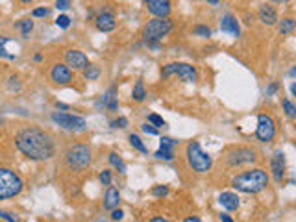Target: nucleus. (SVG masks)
Masks as SVG:
<instances>
[{
  "instance_id": "1",
  "label": "nucleus",
  "mask_w": 296,
  "mask_h": 222,
  "mask_svg": "<svg viewBox=\"0 0 296 222\" xmlns=\"http://www.w3.org/2000/svg\"><path fill=\"white\" fill-rule=\"evenodd\" d=\"M15 146L19 152L32 161H48L56 154L54 137L39 126H24L15 135Z\"/></svg>"
},
{
  "instance_id": "2",
  "label": "nucleus",
  "mask_w": 296,
  "mask_h": 222,
  "mask_svg": "<svg viewBox=\"0 0 296 222\" xmlns=\"http://www.w3.org/2000/svg\"><path fill=\"white\" fill-rule=\"evenodd\" d=\"M270 182L268 178V172L261 167H256V169H250V171L239 172L232 178V187L239 193L245 194H257L265 191Z\"/></svg>"
},
{
  "instance_id": "3",
  "label": "nucleus",
  "mask_w": 296,
  "mask_h": 222,
  "mask_svg": "<svg viewBox=\"0 0 296 222\" xmlns=\"http://www.w3.org/2000/svg\"><path fill=\"white\" fill-rule=\"evenodd\" d=\"M185 160H187L189 169L196 174H205L213 167V158L202 150L198 141H191L185 146Z\"/></svg>"
},
{
  "instance_id": "4",
  "label": "nucleus",
  "mask_w": 296,
  "mask_h": 222,
  "mask_svg": "<svg viewBox=\"0 0 296 222\" xmlns=\"http://www.w3.org/2000/svg\"><path fill=\"white\" fill-rule=\"evenodd\" d=\"M93 161V152L89 144H84V142H76L65 152V163L70 171L74 172H82L86 171L87 167L91 165Z\"/></svg>"
},
{
  "instance_id": "5",
  "label": "nucleus",
  "mask_w": 296,
  "mask_h": 222,
  "mask_svg": "<svg viewBox=\"0 0 296 222\" xmlns=\"http://www.w3.org/2000/svg\"><path fill=\"white\" fill-rule=\"evenodd\" d=\"M24 182L17 172L8 169V167H0V200L15 198L23 193Z\"/></svg>"
},
{
  "instance_id": "6",
  "label": "nucleus",
  "mask_w": 296,
  "mask_h": 222,
  "mask_svg": "<svg viewBox=\"0 0 296 222\" xmlns=\"http://www.w3.org/2000/svg\"><path fill=\"white\" fill-rule=\"evenodd\" d=\"M172 30H174V21L169 17L165 19H150L146 24H144V28H142V41L144 43H160L163 37L171 34Z\"/></svg>"
},
{
  "instance_id": "7",
  "label": "nucleus",
  "mask_w": 296,
  "mask_h": 222,
  "mask_svg": "<svg viewBox=\"0 0 296 222\" xmlns=\"http://www.w3.org/2000/svg\"><path fill=\"white\" fill-rule=\"evenodd\" d=\"M257 161V152L250 146H234L224 154V163L230 169L243 165H252Z\"/></svg>"
},
{
  "instance_id": "8",
  "label": "nucleus",
  "mask_w": 296,
  "mask_h": 222,
  "mask_svg": "<svg viewBox=\"0 0 296 222\" xmlns=\"http://www.w3.org/2000/svg\"><path fill=\"white\" fill-rule=\"evenodd\" d=\"M172 74H176L178 78L185 84H196L198 82V70L196 67H193L191 63H182V61H174V63H169L163 67L161 70V76L163 78H171Z\"/></svg>"
},
{
  "instance_id": "9",
  "label": "nucleus",
  "mask_w": 296,
  "mask_h": 222,
  "mask_svg": "<svg viewBox=\"0 0 296 222\" xmlns=\"http://www.w3.org/2000/svg\"><path fill=\"white\" fill-rule=\"evenodd\" d=\"M50 119L54 124L67 131H84L87 128V122L80 115H70L67 111H54L50 115Z\"/></svg>"
},
{
  "instance_id": "10",
  "label": "nucleus",
  "mask_w": 296,
  "mask_h": 222,
  "mask_svg": "<svg viewBox=\"0 0 296 222\" xmlns=\"http://www.w3.org/2000/svg\"><path fill=\"white\" fill-rule=\"evenodd\" d=\"M276 137V122L268 113L257 115V128H256V139L261 142H270Z\"/></svg>"
},
{
  "instance_id": "11",
  "label": "nucleus",
  "mask_w": 296,
  "mask_h": 222,
  "mask_svg": "<svg viewBox=\"0 0 296 222\" xmlns=\"http://www.w3.org/2000/svg\"><path fill=\"white\" fill-rule=\"evenodd\" d=\"M48 78L54 86H70L74 80V70H70L65 63H54L50 67Z\"/></svg>"
},
{
  "instance_id": "12",
  "label": "nucleus",
  "mask_w": 296,
  "mask_h": 222,
  "mask_svg": "<svg viewBox=\"0 0 296 222\" xmlns=\"http://www.w3.org/2000/svg\"><path fill=\"white\" fill-rule=\"evenodd\" d=\"M63 57H65V65H67L70 70H74V72H80V70L84 72V68L89 65V57H87L82 50H76V48L65 50Z\"/></svg>"
},
{
  "instance_id": "13",
  "label": "nucleus",
  "mask_w": 296,
  "mask_h": 222,
  "mask_svg": "<svg viewBox=\"0 0 296 222\" xmlns=\"http://www.w3.org/2000/svg\"><path fill=\"white\" fill-rule=\"evenodd\" d=\"M270 172L276 183H281L285 180V154L281 150H276L270 158Z\"/></svg>"
},
{
  "instance_id": "14",
  "label": "nucleus",
  "mask_w": 296,
  "mask_h": 222,
  "mask_svg": "<svg viewBox=\"0 0 296 222\" xmlns=\"http://www.w3.org/2000/svg\"><path fill=\"white\" fill-rule=\"evenodd\" d=\"M146 12L150 13L152 17L165 19V17H169L172 12V2L171 0H150L146 4Z\"/></svg>"
},
{
  "instance_id": "15",
  "label": "nucleus",
  "mask_w": 296,
  "mask_h": 222,
  "mask_svg": "<svg viewBox=\"0 0 296 222\" xmlns=\"http://www.w3.org/2000/svg\"><path fill=\"white\" fill-rule=\"evenodd\" d=\"M95 24H97V30L108 34V32H113L117 28V19H115V15L109 10H102L97 15V19H95Z\"/></svg>"
},
{
  "instance_id": "16",
  "label": "nucleus",
  "mask_w": 296,
  "mask_h": 222,
  "mask_svg": "<svg viewBox=\"0 0 296 222\" xmlns=\"http://www.w3.org/2000/svg\"><path fill=\"white\" fill-rule=\"evenodd\" d=\"M257 19H259V23L265 24V26H276L278 24V12H276V8L272 4H263L259 8V12H257Z\"/></svg>"
},
{
  "instance_id": "17",
  "label": "nucleus",
  "mask_w": 296,
  "mask_h": 222,
  "mask_svg": "<svg viewBox=\"0 0 296 222\" xmlns=\"http://www.w3.org/2000/svg\"><path fill=\"white\" fill-rule=\"evenodd\" d=\"M220 30H222V32H226V34H232L234 37H239V35H241V24H239V21H237V17H235V15H232V13L222 15Z\"/></svg>"
},
{
  "instance_id": "18",
  "label": "nucleus",
  "mask_w": 296,
  "mask_h": 222,
  "mask_svg": "<svg viewBox=\"0 0 296 222\" xmlns=\"http://www.w3.org/2000/svg\"><path fill=\"white\" fill-rule=\"evenodd\" d=\"M120 204V191L113 185H109L104 193V209H115Z\"/></svg>"
},
{
  "instance_id": "19",
  "label": "nucleus",
  "mask_w": 296,
  "mask_h": 222,
  "mask_svg": "<svg viewBox=\"0 0 296 222\" xmlns=\"http://www.w3.org/2000/svg\"><path fill=\"white\" fill-rule=\"evenodd\" d=\"M218 204H220L226 211H235V209H239L241 200L235 193H222L220 196H218Z\"/></svg>"
},
{
  "instance_id": "20",
  "label": "nucleus",
  "mask_w": 296,
  "mask_h": 222,
  "mask_svg": "<svg viewBox=\"0 0 296 222\" xmlns=\"http://www.w3.org/2000/svg\"><path fill=\"white\" fill-rule=\"evenodd\" d=\"M296 28V21L292 17H283L281 21H278V30L281 35H290Z\"/></svg>"
},
{
  "instance_id": "21",
  "label": "nucleus",
  "mask_w": 296,
  "mask_h": 222,
  "mask_svg": "<svg viewBox=\"0 0 296 222\" xmlns=\"http://www.w3.org/2000/svg\"><path fill=\"white\" fill-rule=\"evenodd\" d=\"M144 98H146V89H144V82L142 80H137L133 89H131V100L133 102H144Z\"/></svg>"
},
{
  "instance_id": "22",
  "label": "nucleus",
  "mask_w": 296,
  "mask_h": 222,
  "mask_svg": "<svg viewBox=\"0 0 296 222\" xmlns=\"http://www.w3.org/2000/svg\"><path fill=\"white\" fill-rule=\"evenodd\" d=\"M34 21L32 19H23V21H19V23H15V28L21 30V35L23 37H28L32 32H34Z\"/></svg>"
},
{
  "instance_id": "23",
  "label": "nucleus",
  "mask_w": 296,
  "mask_h": 222,
  "mask_svg": "<svg viewBox=\"0 0 296 222\" xmlns=\"http://www.w3.org/2000/svg\"><path fill=\"white\" fill-rule=\"evenodd\" d=\"M100 74H102V68L98 67V65H91V63H89V65L84 68V76H86V80H89V82L98 80Z\"/></svg>"
},
{
  "instance_id": "24",
  "label": "nucleus",
  "mask_w": 296,
  "mask_h": 222,
  "mask_svg": "<svg viewBox=\"0 0 296 222\" xmlns=\"http://www.w3.org/2000/svg\"><path fill=\"white\" fill-rule=\"evenodd\" d=\"M108 160H109V163H111L113 169H117L120 174H126V163L122 161V158H120L117 152H111V154L108 156Z\"/></svg>"
},
{
  "instance_id": "25",
  "label": "nucleus",
  "mask_w": 296,
  "mask_h": 222,
  "mask_svg": "<svg viewBox=\"0 0 296 222\" xmlns=\"http://www.w3.org/2000/svg\"><path fill=\"white\" fill-rule=\"evenodd\" d=\"M128 141H130L131 146L135 148V150H139L141 154H148V148H146V144L142 142V139H141V137H139V135H137V133H130V135H128Z\"/></svg>"
},
{
  "instance_id": "26",
  "label": "nucleus",
  "mask_w": 296,
  "mask_h": 222,
  "mask_svg": "<svg viewBox=\"0 0 296 222\" xmlns=\"http://www.w3.org/2000/svg\"><path fill=\"white\" fill-rule=\"evenodd\" d=\"M281 106H283V111L289 119H296V106L292 104L290 98H283V100H281Z\"/></svg>"
},
{
  "instance_id": "27",
  "label": "nucleus",
  "mask_w": 296,
  "mask_h": 222,
  "mask_svg": "<svg viewBox=\"0 0 296 222\" xmlns=\"http://www.w3.org/2000/svg\"><path fill=\"white\" fill-rule=\"evenodd\" d=\"M156 158L158 160H163V161H174V158H176V154H174V150H169V148H161L156 152Z\"/></svg>"
},
{
  "instance_id": "28",
  "label": "nucleus",
  "mask_w": 296,
  "mask_h": 222,
  "mask_svg": "<svg viewBox=\"0 0 296 222\" xmlns=\"http://www.w3.org/2000/svg\"><path fill=\"white\" fill-rule=\"evenodd\" d=\"M52 8H46V6H41V8H34L32 10V17L34 19H46L50 15Z\"/></svg>"
},
{
  "instance_id": "29",
  "label": "nucleus",
  "mask_w": 296,
  "mask_h": 222,
  "mask_svg": "<svg viewBox=\"0 0 296 222\" xmlns=\"http://www.w3.org/2000/svg\"><path fill=\"white\" fill-rule=\"evenodd\" d=\"M193 34L198 35V37L207 39V37H211V28L209 26H204V24H196V26L193 28Z\"/></svg>"
},
{
  "instance_id": "30",
  "label": "nucleus",
  "mask_w": 296,
  "mask_h": 222,
  "mask_svg": "<svg viewBox=\"0 0 296 222\" xmlns=\"http://www.w3.org/2000/svg\"><path fill=\"white\" fill-rule=\"evenodd\" d=\"M148 124H152L154 128H163V126H167V122H165L163 119H161L160 115L150 113V115H148Z\"/></svg>"
},
{
  "instance_id": "31",
  "label": "nucleus",
  "mask_w": 296,
  "mask_h": 222,
  "mask_svg": "<svg viewBox=\"0 0 296 222\" xmlns=\"http://www.w3.org/2000/svg\"><path fill=\"white\" fill-rule=\"evenodd\" d=\"M178 142H180V141L172 139V137H161V139H160L161 148H169V150H174V148L178 146Z\"/></svg>"
},
{
  "instance_id": "32",
  "label": "nucleus",
  "mask_w": 296,
  "mask_h": 222,
  "mask_svg": "<svg viewBox=\"0 0 296 222\" xmlns=\"http://www.w3.org/2000/svg\"><path fill=\"white\" fill-rule=\"evenodd\" d=\"M21 87H23V84L19 80V76H10L8 78V89L10 91H21Z\"/></svg>"
},
{
  "instance_id": "33",
  "label": "nucleus",
  "mask_w": 296,
  "mask_h": 222,
  "mask_svg": "<svg viewBox=\"0 0 296 222\" xmlns=\"http://www.w3.org/2000/svg\"><path fill=\"white\" fill-rule=\"evenodd\" d=\"M70 23H72V21H70L68 15H59V17L56 19V26L59 30H67L68 26H70Z\"/></svg>"
},
{
  "instance_id": "34",
  "label": "nucleus",
  "mask_w": 296,
  "mask_h": 222,
  "mask_svg": "<svg viewBox=\"0 0 296 222\" xmlns=\"http://www.w3.org/2000/svg\"><path fill=\"white\" fill-rule=\"evenodd\" d=\"M98 180H100L102 185L109 187V185H111V171H109V169H104V171L98 174Z\"/></svg>"
},
{
  "instance_id": "35",
  "label": "nucleus",
  "mask_w": 296,
  "mask_h": 222,
  "mask_svg": "<svg viewBox=\"0 0 296 222\" xmlns=\"http://www.w3.org/2000/svg\"><path fill=\"white\" fill-rule=\"evenodd\" d=\"M70 6H72V0H56V4H54L57 12H67Z\"/></svg>"
},
{
  "instance_id": "36",
  "label": "nucleus",
  "mask_w": 296,
  "mask_h": 222,
  "mask_svg": "<svg viewBox=\"0 0 296 222\" xmlns=\"http://www.w3.org/2000/svg\"><path fill=\"white\" fill-rule=\"evenodd\" d=\"M152 194H154V196H167V194H169V187H167V185H156L154 189H152Z\"/></svg>"
},
{
  "instance_id": "37",
  "label": "nucleus",
  "mask_w": 296,
  "mask_h": 222,
  "mask_svg": "<svg viewBox=\"0 0 296 222\" xmlns=\"http://www.w3.org/2000/svg\"><path fill=\"white\" fill-rule=\"evenodd\" d=\"M109 126H111V128H126V126H128V119H126V117H119V119L111 120Z\"/></svg>"
},
{
  "instance_id": "38",
  "label": "nucleus",
  "mask_w": 296,
  "mask_h": 222,
  "mask_svg": "<svg viewBox=\"0 0 296 222\" xmlns=\"http://www.w3.org/2000/svg\"><path fill=\"white\" fill-rule=\"evenodd\" d=\"M141 130L144 131V133H148V135H158V133H160V131H158V128H154V126L148 124V122L141 124Z\"/></svg>"
},
{
  "instance_id": "39",
  "label": "nucleus",
  "mask_w": 296,
  "mask_h": 222,
  "mask_svg": "<svg viewBox=\"0 0 296 222\" xmlns=\"http://www.w3.org/2000/svg\"><path fill=\"white\" fill-rule=\"evenodd\" d=\"M278 91H279V82H270V86L267 87V95H268V97L276 95Z\"/></svg>"
},
{
  "instance_id": "40",
  "label": "nucleus",
  "mask_w": 296,
  "mask_h": 222,
  "mask_svg": "<svg viewBox=\"0 0 296 222\" xmlns=\"http://www.w3.org/2000/svg\"><path fill=\"white\" fill-rule=\"evenodd\" d=\"M122 218H124V211L119 209V207L111 209V220H122Z\"/></svg>"
},
{
  "instance_id": "41",
  "label": "nucleus",
  "mask_w": 296,
  "mask_h": 222,
  "mask_svg": "<svg viewBox=\"0 0 296 222\" xmlns=\"http://www.w3.org/2000/svg\"><path fill=\"white\" fill-rule=\"evenodd\" d=\"M0 218H4V220H8V222H19L17 216H13L12 213H8V211H2V209H0Z\"/></svg>"
},
{
  "instance_id": "42",
  "label": "nucleus",
  "mask_w": 296,
  "mask_h": 222,
  "mask_svg": "<svg viewBox=\"0 0 296 222\" xmlns=\"http://www.w3.org/2000/svg\"><path fill=\"white\" fill-rule=\"evenodd\" d=\"M0 57H4V59H15V56H13V54H10V52L4 48V46H0Z\"/></svg>"
},
{
  "instance_id": "43",
  "label": "nucleus",
  "mask_w": 296,
  "mask_h": 222,
  "mask_svg": "<svg viewBox=\"0 0 296 222\" xmlns=\"http://www.w3.org/2000/svg\"><path fill=\"white\" fill-rule=\"evenodd\" d=\"M218 218H220L222 222H235L234 218L228 215V213H220V215H218Z\"/></svg>"
},
{
  "instance_id": "44",
  "label": "nucleus",
  "mask_w": 296,
  "mask_h": 222,
  "mask_svg": "<svg viewBox=\"0 0 296 222\" xmlns=\"http://www.w3.org/2000/svg\"><path fill=\"white\" fill-rule=\"evenodd\" d=\"M56 108L57 109H63V111H68V109H70V106H68V104H63V102H56Z\"/></svg>"
},
{
  "instance_id": "45",
  "label": "nucleus",
  "mask_w": 296,
  "mask_h": 222,
  "mask_svg": "<svg viewBox=\"0 0 296 222\" xmlns=\"http://www.w3.org/2000/svg\"><path fill=\"white\" fill-rule=\"evenodd\" d=\"M183 222H202V220H200L198 216L191 215V216H187V218H185V220H183Z\"/></svg>"
},
{
  "instance_id": "46",
  "label": "nucleus",
  "mask_w": 296,
  "mask_h": 222,
  "mask_svg": "<svg viewBox=\"0 0 296 222\" xmlns=\"http://www.w3.org/2000/svg\"><path fill=\"white\" fill-rule=\"evenodd\" d=\"M150 222H169V220H167L165 216H154V218H152Z\"/></svg>"
},
{
  "instance_id": "47",
  "label": "nucleus",
  "mask_w": 296,
  "mask_h": 222,
  "mask_svg": "<svg viewBox=\"0 0 296 222\" xmlns=\"http://www.w3.org/2000/svg\"><path fill=\"white\" fill-rule=\"evenodd\" d=\"M19 4H23V6H28V4H32V2H35V0H17Z\"/></svg>"
},
{
  "instance_id": "48",
  "label": "nucleus",
  "mask_w": 296,
  "mask_h": 222,
  "mask_svg": "<svg viewBox=\"0 0 296 222\" xmlns=\"http://www.w3.org/2000/svg\"><path fill=\"white\" fill-rule=\"evenodd\" d=\"M8 41H10L8 37H4V35H0V46H4V45L8 43Z\"/></svg>"
},
{
  "instance_id": "49",
  "label": "nucleus",
  "mask_w": 296,
  "mask_h": 222,
  "mask_svg": "<svg viewBox=\"0 0 296 222\" xmlns=\"http://www.w3.org/2000/svg\"><path fill=\"white\" fill-rule=\"evenodd\" d=\"M34 61L35 63H41V61H43V56H41V54H35V56H34Z\"/></svg>"
},
{
  "instance_id": "50",
  "label": "nucleus",
  "mask_w": 296,
  "mask_h": 222,
  "mask_svg": "<svg viewBox=\"0 0 296 222\" xmlns=\"http://www.w3.org/2000/svg\"><path fill=\"white\" fill-rule=\"evenodd\" d=\"M270 2H274V4H287L290 0H270Z\"/></svg>"
},
{
  "instance_id": "51",
  "label": "nucleus",
  "mask_w": 296,
  "mask_h": 222,
  "mask_svg": "<svg viewBox=\"0 0 296 222\" xmlns=\"http://www.w3.org/2000/svg\"><path fill=\"white\" fill-rule=\"evenodd\" d=\"M205 2H207V4H211V6H216L220 0H205Z\"/></svg>"
},
{
  "instance_id": "52",
  "label": "nucleus",
  "mask_w": 296,
  "mask_h": 222,
  "mask_svg": "<svg viewBox=\"0 0 296 222\" xmlns=\"http://www.w3.org/2000/svg\"><path fill=\"white\" fill-rule=\"evenodd\" d=\"M290 93H292V95H294V93H296V84H294V82L290 84Z\"/></svg>"
},
{
  "instance_id": "53",
  "label": "nucleus",
  "mask_w": 296,
  "mask_h": 222,
  "mask_svg": "<svg viewBox=\"0 0 296 222\" xmlns=\"http://www.w3.org/2000/svg\"><path fill=\"white\" fill-rule=\"evenodd\" d=\"M252 19H254V17H250V15H246V17H245V21H246V23H245V24H252V23H250Z\"/></svg>"
},
{
  "instance_id": "54",
  "label": "nucleus",
  "mask_w": 296,
  "mask_h": 222,
  "mask_svg": "<svg viewBox=\"0 0 296 222\" xmlns=\"http://www.w3.org/2000/svg\"><path fill=\"white\" fill-rule=\"evenodd\" d=\"M142 2H144V4H148V2H150V0H142Z\"/></svg>"
}]
</instances>
